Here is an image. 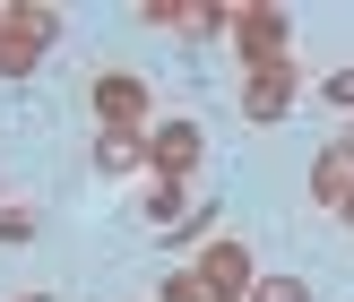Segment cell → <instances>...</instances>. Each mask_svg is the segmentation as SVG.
Returning a JSON list of instances; mask_svg holds the SVG:
<instances>
[{"instance_id": "16", "label": "cell", "mask_w": 354, "mask_h": 302, "mask_svg": "<svg viewBox=\"0 0 354 302\" xmlns=\"http://www.w3.org/2000/svg\"><path fill=\"white\" fill-rule=\"evenodd\" d=\"M337 147H346V155H354V121H346V130H337Z\"/></svg>"}, {"instance_id": "12", "label": "cell", "mask_w": 354, "mask_h": 302, "mask_svg": "<svg viewBox=\"0 0 354 302\" xmlns=\"http://www.w3.org/2000/svg\"><path fill=\"white\" fill-rule=\"evenodd\" d=\"M251 302H311V285H303V276H268V268H259Z\"/></svg>"}, {"instance_id": "13", "label": "cell", "mask_w": 354, "mask_h": 302, "mask_svg": "<svg viewBox=\"0 0 354 302\" xmlns=\"http://www.w3.org/2000/svg\"><path fill=\"white\" fill-rule=\"evenodd\" d=\"M320 95H328V104H337V113L354 121V69H328V78H320Z\"/></svg>"}, {"instance_id": "3", "label": "cell", "mask_w": 354, "mask_h": 302, "mask_svg": "<svg viewBox=\"0 0 354 302\" xmlns=\"http://www.w3.org/2000/svg\"><path fill=\"white\" fill-rule=\"evenodd\" d=\"M182 268H190V285H199L207 302H251V285H259V259H251V242H242V234L199 242Z\"/></svg>"}, {"instance_id": "17", "label": "cell", "mask_w": 354, "mask_h": 302, "mask_svg": "<svg viewBox=\"0 0 354 302\" xmlns=\"http://www.w3.org/2000/svg\"><path fill=\"white\" fill-rule=\"evenodd\" d=\"M9 302H52V294H9Z\"/></svg>"}, {"instance_id": "9", "label": "cell", "mask_w": 354, "mask_h": 302, "mask_svg": "<svg viewBox=\"0 0 354 302\" xmlns=\"http://www.w3.org/2000/svg\"><path fill=\"white\" fill-rule=\"evenodd\" d=\"M346 190H354V155H346V147H320V155H311V199L337 216V207H346Z\"/></svg>"}, {"instance_id": "15", "label": "cell", "mask_w": 354, "mask_h": 302, "mask_svg": "<svg viewBox=\"0 0 354 302\" xmlns=\"http://www.w3.org/2000/svg\"><path fill=\"white\" fill-rule=\"evenodd\" d=\"M337 225H346V234H354V190H346V207H337Z\"/></svg>"}, {"instance_id": "11", "label": "cell", "mask_w": 354, "mask_h": 302, "mask_svg": "<svg viewBox=\"0 0 354 302\" xmlns=\"http://www.w3.org/2000/svg\"><path fill=\"white\" fill-rule=\"evenodd\" d=\"M165 242H173V251H199V242H216V199H190V216L173 225Z\"/></svg>"}, {"instance_id": "10", "label": "cell", "mask_w": 354, "mask_h": 302, "mask_svg": "<svg viewBox=\"0 0 354 302\" xmlns=\"http://www.w3.org/2000/svg\"><path fill=\"white\" fill-rule=\"evenodd\" d=\"M138 207H147V225H156V234H173V225L190 216V182H156V173H147V190H138Z\"/></svg>"}, {"instance_id": "4", "label": "cell", "mask_w": 354, "mask_h": 302, "mask_svg": "<svg viewBox=\"0 0 354 302\" xmlns=\"http://www.w3.org/2000/svg\"><path fill=\"white\" fill-rule=\"evenodd\" d=\"M86 104H95V130H147V121H156L147 78H138V69H95Z\"/></svg>"}, {"instance_id": "14", "label": "cell", "mask_w": 354, "mask_h": 302, "mask_svg": "<svg viewBox=\"0 0 354 302\" xmlns=\"http://www.w3.org/2000/svg\"><path fill=\"white\" fill-rule=\"evenodd\" d=\"M0 242H35V207H0Z\"/></svg>"}, {"instance_id": "2", "label": "cell", "mask_w": 354, "mask_h": 302, "mask_svg": "<svg viewBox=\"0 0 354 302\" xmlns=\"http://www.w3.org/2000/svg\"><path fill=\"white\" fill-rule=\"evenodd\" d=\"M52 44H61V9H44V0H0V78H35Z\"/></svg>"}, {"instance_id": "18", "label": "cell", "mask_w": 354, "mask_h": 302, "mask_svg": "<svg viewBox=\"0 0 354 302\" xmlns=\"http://www.w3.org/2000/svg\"><path fill=\"white\" fill-rule=\"evenodd\" d=\"M0 207H9V190H0Z\"/></svg>"}, {"instance_id": "7", "label": "cell", "mask_w": 354, "mask_h": 302, "mask_svg": "<svg viewBox=\"0 0 354 302\" xmlns=\"http://www.w3.org/2000/svg\"><path fill=\"white\" fill-rule=\"evenodd\" d=\"M225 9H234V0H147V26H165V35H182V44H216L225 35Z\"/></svg>"}, {"instance_id": "5", "label": "cell", "mask_w": 354, "mask_h": 302, "mask_svg": "<svg viewBox=\"0 0 354 302\" xmlns=\"http://www.w3.org/2000/svg\"><path fill=\"white\" fill-rule=\"evenodd\" d=\"M199 155H207L199 121H147V173H156V182H190Z\"/></svg>"}, {"instance_id": "1", "label": "cell", "mask_w": 354, "mask_h": 302, "mask_svg": "<svg viewBox=\"0 0 354 302\" xmlns=\"http://www.w3.org/2000/svg\"><path fill=\"white\" fill-rule=\"evenodd\" d=\"M225 44H234L242 78H251V69H286L294 61V17L277 9V0H234V9H225Z\"/></svg>"}, {"instance_id": "6", "label": "cell", "mask_w": 354, "mask_h": 302, "mask_svg": "<svg viewBox=\"0 0 354 302\" xmlns=\"http://www.w3.org/2000/svg\"><path fill=\"white\" fill-rule=\"evenodd\" d=\"M294 95H303V69H251V78H242V121H251V130H277V121L294 113Z\"/></svg>"}, {"instance_id": "8", "label": "cell", "mask_w": 354, "mask_h": 302, "mask_svg": "<svg viewBox=\"0 0 354 302\" xmlns=\"http://www.w3.org/2000/svg\"><path fill=\"white\" fill-rule=\"evenodd\" d=\"M86 164L104 173V182H147V130H95V147H86Z\"/></svg>"}]
</instances>
